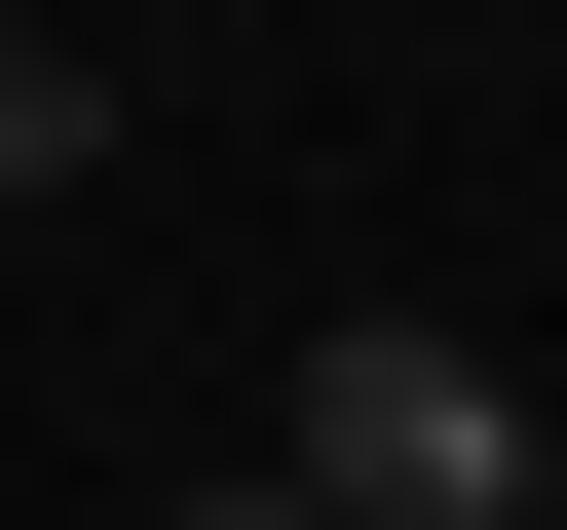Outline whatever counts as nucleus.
<instances>
[{"instance_id":"f257e3e1","label":"nucleus","mask_w":567,"mask_h":530,"mask_svg":"<svg viewBox=\"0 0 567 530\" xmlns=\"http://www.w3.org/2000/svg\"><path fill=\"white\" fill-rule=\"evenodd\" d=\"M265 455H303V530H567V379L454 342V304H341L265 379Z\"/></svg>"},{"instance_id":"f03ea898","label":"nucleus","mask_w":567,"mask_h":530,"mask_svg":"<svg viewBox=\"0 0 567 530\" xmlns=\"http://www.w3.org/2000/svg\"><path fill=\"white\" fill-rule=\"evenodd\" d=\"M76 190H114V77L39 39V0H0V227H76Z\"/></svg>"},{"instance_id":"7ed1b4c3","label":"nucleus","mask_w":567,"mask_h":530,"mask_svg":"<svg viewBox=\"0 0 567 530\" xmlns=\"http://www.w3.org/2000/svg\"><path fill=\"white\" fill-rule=\"evenodd\" d=\"M152 530H303V455H227V492H152Z\"/></svg>"}]
</instances>
